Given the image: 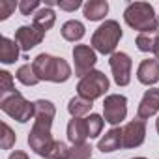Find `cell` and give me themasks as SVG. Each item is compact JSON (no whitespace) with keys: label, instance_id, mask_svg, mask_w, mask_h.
Masks as SVG:
<instances>
[{"label":"cell","instance_id":"6da1fadb","mask_svg":"<svg viewBox=\"0 0 159 159\" xmlns=\"http://www.w3.org/2000/svg\"><path fill=\"white\" fill-rule=\"evenodd\" d=\"M32 67H34L39 81H49V83L60 84V83H66L71 77L69 64L64 58H58V56H52L47 52L38 54L32 62Z\"/></svg>","mask_w":159,"mask_h":159},{"label":"cell","instance_id":"7a4b0ae2","mask_svg":"<svg viewBox=\"0 0 159 159\" xmlns=\"http://www.w3.org/2000/svg\"><path fill=\"white\" fill-rule=\"evenodd\" d=\"M125 23L140 34H157L159 19L148 2H131L124 11Z\"/></svg>","mask_w":159,"mask_h":159},{"label":"cell","instance_id":"3957f363","mask_svg":"<svg viewBox=\"0 0 159 159\" xmlns=\"http://www.w3.org/2000/svg\"><path fill=\"white\" fill-rule=\"evenodd\" d=\"M122 39V26L118 21H105L92 36V49L101 52V54H114L116 45Z\"/></svg>","mask_w":159,"mask_h":159},{"label":"cell","instance_id":"277c9868","mask_svg":"<svg viewBox=\"0 0 159 159\" xmlns=\"http://www.w3.org/2000/svg\"><path fill=\"white\" fill-rule=\"evenodd\" d=\"M0 109H2L10 118L17 120L19 124H26L30 118H34V103L26 101L21 92H13L0 99Z\"/></svg>","mask_w":159,"mask_h":159},{"label":"cell","instance_id":"5b68a950","mask_svg":"<svg viewBox=\"0 0 159 159\" xmlns=\"http://www.w3.org/2000/svg\"><path fill=\"white\" fill-rule=\"evenodd\" d=\"M109 84L111 83H109L107 75L103 71L94 69V71H90L88 75H84L81 81H79L77 92H79V96H83V98L94 101V99L105 96V92L109 90Z\"/></svg>","mask_w":159,"mask_h":159},{"label":"cell","instance_id":"8992f818","mask_svg":"<svg viewBox=\"0 0 159 159\" xmlns=\"http://www.w3.org/2000/svg\"><path fill=\"white\" fill-rule=\"evenodd\" d=\"M51 125H52V122L34 120V125H32V129L28 133V146H30V150H34L41 157H45L47 150L54 142V139L51 135Z\"/></svg>","mask_w":159,"mask_h":159},{"label":"cell","instance_id":"52a82bcc","mask_svg":"<svg viewBox=\"0 0 159 159\" xmlns=\"http://www.w3.org/2000/svg\"><path fill=\"white\" fill-rule=\"evenodd\" d=\"M127 116V98L122 94H111L103 101V118L111 125H118Z\"/></svg>","mask_w":159,"mask_h":159},{"label":"cell","instance_id":"ba28073f","mask_svg":"<svg viewBox=\"0 0 159 159\" xmlns=\"http://www.w3.org/2000/svg\"><path fill=\"white\" fill-rule=\"evenodd\" d=\"M109 66H111V71H112V77H114V83L118 86H127L131 83L133 62H131L129 54H125V52H114V54H111Z\"/></svg>","mask_w":159,"mask_h":159},{"label":"cell","instance_id":"9c48e42d","mask_svg":"<svg viewBox=\"0 0 159 159\" xmlns=\"http://www.w3.org/2000/svg\"><path fill=\"white\" fill-rule=\"evenodd\" d=\"M73 60H75V75L84 77L90 71H94V66L98 62V54L90 45H75L73 47Z\"/></svg>","mask_w":159,"mask_h":159},{"label":"cell","instance_id":"30bf717a","mask_svg":"<svg viewBox=\"0 0 159 159\" xmlns=\"http://www.w3.org/2000/svg\"><path fill=\"white\" fill-rule=\"evenodd\" d=\"M122 133H124V148H139L146 139V122L140 118L131 120L122 127Z\"/></svg>","mask_w":159,"mask_h":159},{"label":"cell","instance_id":"8fae6325","mask_svg":"<svg viewBox=\"0 0 159 159\" xmlns=\"http://www.w3.org/2000/svg\"><path fill=\"white\" fill-rule=\"evenodd\" d=\"M43 38H45V34L41 30H38L34 25L32 26H19L17 32H15V41H17V45L21 47L23 52H28L30 49L39 45L43 41Z\"/></svg>","mask_w":159,"mask_h":159},{"label":"cell","instance_id":"7c38bea8","mask_svg":"<svg viewBox=\"0 0 159 159\" xmlns=\"http://www.w3.org/2000/svg\"><path fill=\"white\" fill-rule=\"evenodd\" d=\"M159 112V88H150L144 92L139 109H137V118L140 120H148L150 116Z\"/></svg>","mask_w":159,"mask_h":159},{"label":"cell","instance_id":"4fadbf2b","mask_svg":"<svg viewBox=\"0 0 159 159\" xmlns=\"http://www.w3.org/2000/svg\"><path fill=\"white\" fill-rule=\"evenodd\" d=\"M137 79H139V83H142L146 86L159 83V60L157 58L142 60L137 69Z\"/></svg>","mask_w":159,"mask_h":159},{"label":"cell","instance_id":"5bb4252c","mask_svg":"<svg viewBox=\"0 0 159 159\" xmlns=\"http://www.w3.org/2000/svg\"><path fill=\"white\" fill-rule=\"evenodd\" d=\"M124 148V133H122V127H112L109 129L98 142V150H101L103 153L107 152H116Z\"/></svg>","mask_w":159,"mask_h":159},{"label":"cell","instance_id":"9a60e30c","mask_svg":"<svg viewBox=\"0 0 159 159\" xmlns=\"http://www.w3.org/2000/svg\"><path fill=\"white\" fill-rule=\"evenodd\" d=\"M67 139L71 144H83L88 139V125L86 118H73L67 124Z\"/></svg>","mask_w":159,"mask_h":159},{"label":"cell","instance_id":"2e32d148","mask_svg":"<svg viewBox=\"0 0 159 159\" xmlns=\"http://www.w3.org/2000/svg\"><path fill=\"white\" fill-rule=\"evenodd\" d=\"M109 13V2L107 0H88L83 6V15L88 21H101Z\"/></svg>","mask_w":159,"mask_h":159},{"label":"cell","instance_id":"e0dca14e","mask_svg":"<svg viewBox=\"0 0 159 159\" xmlns=\"http://www.w3.org/2000/svg\"><path fill=\"white\" fill-rule=\"evenodd\" d=\"M19 45L15 39H10L6 36L0 38V62L4 64H13L19 58Z\"/></svg>","mask_w":159,"mask_h":159},{"label":"cell","instance_id":"ac0fdd59","mask_svg":"<svg viewBox=\"0 0 159 159\" xmlns=\"http://www.w3.org/2000/svg\"><path fill=\"white\" fill-rule=\"evenodd\" d=\"M54 23H56V15H54V11L51 10V8H39L36 13H34V21H32V25L38 28V30H41L43 34L47 32V30H51L52 26H54Z\"/></svg>","mask_w":159,"mask_h":159},{"label":"cell","instance_id":"d6986e66","mask_svg":"<svg viewBox=\"0 0 159 159\" xmlns=\"http://www.w3.org/2000/svg\"><path fill=\"white\" fill-rule=\"evenodd\" d=\"M84 34H86V28H84V25L81 21L71 19V21H66L62 25V38L66 41H73V43L81 41L84 38Z\"/></svg>","mask_w":159,"mask_h":159},{"label":"cell","instance_id":"ffe728a7","mask_svg":"<svg viewBox=\"0 0 159 159\" xmlns=\"http://www.w3.org/2000/svg\"><path fill=\"white\" fill-rule=\"evenodd\" d=\"M92 111V101L83 98V96H75L69 99L67 103V112L73 116V118H83L84 114H88Z\"/></svg>","mask_w":159,"mask_h":159},{"label":"cell","instance_id":"44dd1931","mask_svg":"<svg viewBox=\"0 0 159 159\" xmlns=\"http://www.w3.org/2000/svg\"><path fill=\"white\" fill-rule=\"evenodd\" d=\"M56 116V109L51 101L47 99H38L34 101V120H45V122H52Z\"/></svg>","mask_w":159,"mask_h":159},{"label":"cell","instance_id":"7402d4cb","mask_svg":"<svg viewBox=\"0 0 159 159\" xmlns=\"http://www.w3.org/2000/svg\"><path fill=\"white\" fill-rule=\"evenodd\" d=\"M15 77H17V81H19L21 84H25V86H36V84L39 83V79H38V75H36L32 64H23V66L17 69Z\"/></svg>","mask_w":159,"mask_h":159},{"label":"cell","instance_id":"603a6c76","mask_svg":"<svg viewBox=\"0 0 159 159\" xmlns=\"http://www.w3.org/2000/svg\"><path fill=\"white\" fill-rule=\"evenodd\" d=\"M69 150H71V148H69L66 142L54 140V142L51 144V148L47 150L45 157H47V159H69Z\"/></svg>","mask_w":159,"mask_h":159},{"label":"cell","instance_id":"cb8c5ba5","mask_svg":"<svg viewBox=\"0 0 159 159\" xmlns=\"http://www.w3.org/2000/svg\"><path fill=\"white\" fill-rule=\"evenodd\" d=\"M103 124H105V120H103V116H99V114H90V116H86L88 139L99 137V135H101V129H103Z\"/></svg>","mask_w":159,"mask_h":159},{"label":"cell","instance_id":"d4e9b609","mask_svg":"<svg viewBox=\"0 0 159 159\" xmlns=\"http://www.w3.org/2000/svg\"><path fill=\"white\" fill-rule=\"evenodd\" d=\"M13 92H17V90H15V84H13L11 73L6 71V69L0 71V99L10 96V94H13Z\"/></svg>","mask_w":159,"mask_h":159},{"label":"cell","instance_id":"484cf974","mask_svg":"<svg viewBox=\"0 0 159 159\" xmlns=\"http://www.w3.org/2000/svg\"><path fill=\"white\" fill-rule=\"evenodd\" d=\"M92 146L88 142L83 144H73L69 150V159H90L92 157Z\"/></svg>","mask_w":159,"mask_h":159},{"label":"cell","instance_id":"4316f807","mask_svg":"<svg viewBox=\"0 0 159 159\" xmlns=\"http://www.w3.org/2000/svg\"><path fill=\"white\" fill-rule=\"evenodd\" d=\"M0 129H2V135H0V148H2V150H10V148L15 144L17 137H15V133L11 131V127H10L6 122H2Z\"/></svg>","mask_w":159,"mask_h":159},{"label":"cell","instance_id":"83f0119b","mask_svg":"<svg viewBox=\"0 0 159 159\" xmlns=\"http://www.w3.org/2000/svg\"><path fill=\"white\" fill-rule=\"evenodd\" d=\"M137 49L142 51V52H153V45H155V36L152 34H139L137 39Z\"/></svg>","mask_w":159,"mask_h":159},{"label":"cell","instance_id":"f1b7e54d","mask_svg":"<svg viewBox=\"0 0 159 159\" xmlns=\"http://www.w3.org/2000/svg\"><path fill=\"white\" fill-rule=\"evenodd\" d=\"M39 6H41L39 0H21V2H19V11H21L23 15L30 17L32 13H36V11L39 10Z\"/></svg>","mask_w":159,"mask_h":159},{"label":"cell","instance_id":"f546056e","mask_svg":"<svg viewBox=\"0 0 159 159\" xmlns=\"http://www.w3.org/2000/svg\"><path fill=\"white\" fill-rule=\"evenodd\" d=\"M15 8H19V4H15L13 0H0V21H6L15 11Z\"/></svg>","mask_w":159,"mask_h":159},{"label":"cell","instance_id":"4dcf8cb0","mask_svg":"<svg viewBox=\"0 0 159 159\" xmlns=\"http://www.w3.org/2000/svg\"><path fill=\"white\" fill-rule=\"evenodd\" d=\"M81 6H84L81 0H58V8L64 10V11H75Z\"/></svg>","mask_w":159,"mask_h":159},{"label":"cell","instance_id":"1f68e13d","mask_svg":"<svg viewBox=\"0 0 159 159\" xmlns=\"http://www.w3.org/2000/svg\"><path fill=\"white\" fill-rule=\"evenodd\" d=\"M8 159H30V157H28L25 152H21V150H15V152H11V153H10V157H8Z\"/></svg>","mask_w":159,"mask_h":159},{"label":"cell","instance_id":"d6a6232c","mask_svg":"<svg viewBox=\"0 0 159 159\" xmlns=\"http://www.w3.org/2000/svg\"><path fill=\"white\" fill-rule=\"evenodd\" d=\"M153 54H155V58L159 60V30H157V34H155V45H153Z\"/></svg>","mask_w":159,"mask_h":159},{"label":"cell","instance_id":"836d02e7","mask_svg":"<svg viewBox=\"0 0 159 159\" xmlns=\"http://www.w3.org/2000/svg\"><path fill=\"white\" fill-rule=\"evenodd\" d=\"M155 129H157V133H159V118L155 120Z\"/></svg>","mask_w":159,"mask_h":159},{"label":"cell","instance_id":"e575fe53","mask_svg":"<svg viewBox=\"0 0 159 159\" xmlns=\"http://www.w3.org/2000/svg\"><path fill=\"white\" fill-rule=\"evenodd\" d=\"M133 159H146V157H133Z\"/></svg>","mask_w":159,"mask_h":159}]
</instances>
